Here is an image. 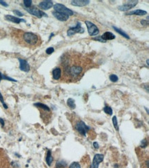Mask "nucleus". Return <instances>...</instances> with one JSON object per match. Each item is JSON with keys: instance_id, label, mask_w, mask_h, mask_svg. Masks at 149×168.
<instances>
[{"instance_id": "nucleus-31", "label": "nucleus", "mask_w": 149, "mask_h": 168, "mask_svg": "<svg viewBox=\"0 0 149 168\" xmlns=\"http://www.w3.org/2000/svg\"><path fill=\"white\" fill-rule=\"evenodd\" d=\"M146 145H147V140L146 139H143L141 141L140 146L141 148H144L146 147Z\"/></svg>"}, {"instance_id": "nucleus-24", "label": "nucleus", "mask_w": 149, "mask_h": 168, "mask_svg": "<svg viewBox=\"0 0 149 168\" xmlns=\"http://www.w3.org/2000/svg\"><path fill=\"white\" fill-rule=\"evenodd\" d=\"M103 110L106 114H107L109 116H111L113 115V110H112L111 107L110 106H104V107L103 108Z\"/></svg>"}, {"instance_id": "nucleus-19", "label": "nucleus", "mask_w": 149, "mask_h": 168, "mask_svg": "<svg viewBox=\"0 0 149 168\" xmlns=\"http://www.w3.org/2000/svg\"><path fill=\"white\" fill-rule=\"evenodd\" d=\"M53 160H54V159H53L52 155V152H51L50 150H47L46 157V164L49 167H50V166L52 165V164Z\"/></svg>"}, {"instance_id": "nucleus-15", "label": "nucleus", "mask_w": 149, "mask_h": 168, "mask_svg": "<svg viewBox=\"0 0 149 168\" xmlns=\"http://www.w3.org/2000/svg\"><path fill=\"white\" fill-rule=\"evenodd\" d=\"M100 37H101V38L103 39L104 41H106V42H107V41H108V40H113V39H114L116 38L115 35L113 34L112 33H111V32H105V33H104L103 35H102V36H100Z\"/></svg>"}, {"instance_id": "nucleus-23", "label": "nucleus", "mask_w": 149, "mask_h": 168, "mask_svg": "<svg viewBox=\"0 0 149 168\" xmlns=\"http://www.w3.org/2000/svg\"><path fill=\"white\" fill-rule=\"evenodd\" d=\"M112 123L113 125V127H115L116 131H119V126H118V119L116 116H113L112 118Z\"/></svg>"}, {"instance_id": "nucleus-18", "label": "nucleus", "mask_w": 149, "mask_h": 168, "mask_svg": "<svg viewBox=\"0 0 149 168\" xmlns=\"http://www.w3.org/2000/svg\"><path fill=\"white\" fill-rule=\"evenodd\" d=\"M146 14H147V12L143 10H140V9H137L135 10H132L126 13L127 15H145Z\"/></svg>"}, {"instance_id": "nucleus-42", "label": "nucleus", "mask_w": 149, "mask_h": 168, "mask_svg": "<svg viewBox=\"0 0 149 168\" xmlns=\"http://www.w3.org/2000/svg\"><path fill=\"white\" fill-rule=\"evenodd\" d=\"M145 110H146V112H147V113L149 114V110H148V108H146V107H145Z\"/></svg>"}, {"instance_id": "nucleus-40", "label": "nucleus", "mask_w": 149, "mask_h": 168, "mask_svg": "<svg viewBox=\"0 0 149 168\" xmlns=\"http://www.w3.org/2000/svg\"><path fill=\"white\" fill-rule=\"evenodd\" d=\"M119 168V165H118V164L114 165V168Z\"/></svg>"}, {"instance_id": "nucleus-12", "label": "nucleus", "mask_w": 149, "mask_h": 168, "mask_svg": "<svg viewBox=\"0 0 149 168\" xmlns=\"http://www.w3.org/2000/svg\"><path fill=\"white\" fill-rule=\"evenodd\" d=\"M39 6L43 10H49L53 6V1L50 0H45L40 2L39 4Z\"/></svg>"}, {"instance_id": "nucleus-35", "label": "nucleus", "mask_w": 149, "mask_h": 168, "mask_svg": "<svg viewBox=\"0 0 149 168\" xmlns=\"http://www.w3.org/2000/svg\"><path fill=\"white\" fill-rule=\"evenodd\" d=\"M0 4L2 5L4 7H8V4H7L5 1H2V0H0Z\"/></svg>"}, {"instance_id": "nucleus-20", "label": "nucleus", "mask_w": 149, "mask_h": 168, "mask_svg": "<svg viewBox=\"0 0 149 168\" xmlns=\"http://www.w3.org/2000/svg\"><path fill=\"white\" fill-rule=\"evenodd\" d=\"M113 28L115 30H116V32L118 33H119L120 35H122V37H125L126 39H130V37H129V36H128V35L126 34V33H124V30H121L120 28H117V27H116V26H113Z\"/></svg>"}, {"instance_id": "nucleus-37", "label": "nucleus", "mask_w": 149, "mask_h": 168, "mask_svg": "<svg viewBox=\"0 0 149 168\" xmlns=\"http://www.w3.org/2000/svg\"><path fill=\"white\" fill-rule=\"evenodd\" d=\"M0 124H1V127H4L5 125L4 120L3 119H1V118H0Z\"/></svg>"}, {"instance_id": "nucleus-34", "label": "nucleus", "mask_w": 149, "mask_h": 168, "mask_svg": "<svg viewBox=\"0 0 149 168\" xmlns=\"http://www.w3.org/2000/svg\"><path fill=\"white\" fill-rule=\"evenodd\" d=\"M140 23L143 26H148L149 25V21L146 20V19H142V20H141Z\"/></svg>"}, {"instance_id": "nucleus-1", "label": "nucleus", "mask_w": 149, "mask_h": 168, "mask_svg": "<svg viewBox=\"0 0 149 168\" xmlns=\"http://www.w3.org/2000/svg\"><path fill=\"white\" fill-rule=\"evenodd\" d=\"M17 34H15L19 43L22 45L27 47H37L41 43L40 37L37 35L31 32H24L21 30H17Z\"/></svg>"}, {"instance_id": "nucleus-3", "label": "nucleus", "mask_w": 149, "mask_h": 168, "mask_svg": "<svg viewBox=\"0 0 149 168\" xmlns=\"http://www.w3.org/2000/svg\"><path fill=\"white\" fill-rule=\"evenodd\" d=\"M74 127L76 130L83 136H85L87 132L90 130V127L88 126L82 120H78V121H76L74 125Z\"/></svg>"}, {"instance_id": "nucleus-9", "label": "nucleus", "mask_w": 149, "mask_h": 168, "mask_svg": "<svg viewBox=\"0 0 149 168\" xmlns=\"http://www.w3.org/2000/svg\"><path fill=\"white\" fill-rule=\"evenodd\" d=\"M104 156L102 154H96L94 156L91 165V168H98L100 163H102L104 160Z\"/></svg>"}, {"instance_id": "nucleus-14", "label": "nucleus", "mask_w": 149, "mask_h": 168, "mask_svg": "<svg viewBox=\"0 0 149 168\" xmlns=\"http://www.w3.org/2000/svg\"><path fill=\"white\" fill-rule=\"evenodd\" d=\"M89 3H90L89 0H74V1H71V4L74 6L83 7L87 6Z\"/></svg>"}, {"instance_id": "nucleus-5", "label": "nucleus", "mask_w": 149, "mask_h": 168, "mask_svg": "<svg viewBox=\"0 0 149 168\" xmlns=\"http://www.w3.org/2000/svg\"><path fill=\"white\" fill-rule=\"evenodd\" d=\"M85 24L87 26L88 33L90 36H97L99 34V29L94 23L89 21H85Z\"/></svg>"}, {"instance_id": "nucleus-21", "label": "nucleus", "mask_w": 149, "mask_h": 168, "mask_svg": "<svg viewBox=\"0 0 149 168\" xmlns=\"http://www.w3.org/2000/svg\"><path fill=\"white\" fill-rule=\"evenodd\" d=\"M67 163L63 160H58L56 163V165H55V168H65V167H67Z\"/></svg>"}, {"instance_id": "nucleus-2", "label": "nucleus", "mask_w": 149, "mask_h": 168, "mask_svg": "<svg viewBox=\"0 0 149 168\" xmlns=\"http://www.w3.org/2000/svg\"><path fill=\"white\" fill-rule=\"evenodd\" d=\"M63 70L65 77H67L71 80H76L80 78V76L83 74L84 68L76 61L74 63H70L67 62L65 63Z\"/></svg>"}, {"instance_id": "nucleus-8", "label": "nucleus", "mask_w": 149, "mask_h": 168, "mask_svg": "<svg viewBox=\"0 0 149 168\" xmlns=\"http://www.w3.org/2000/svg\"><path fill=\"white\" fill-rule=\"evenodd\" d=\"M137 3H138V1H137V0H135H135H131V1H127L126 4L118 6V10H120V11L125 12V11H127V10L131 9V8H134L137 4Z\"/></svg>"}, {"instance_id": "nucleus-4", "label": "nucleus", "mask_w": 149, "mask_h": 168, "mask_svg": "<svg viewBox=\"0 0 149 168\" xmlns=\"http://www.w3.org/2000/svg\"><path fill=\"white\" fill-rule=\"evenodd\" d=\"M54 11L65 14V15H68L69 17L74 15V11L71 10L70 8H67L66 6L63 4H56L55 5H54Z\"/></svg>"}, {"instance_id": "nucleus-10", "label": "nucleus", "mask_w": 149, "mask_h": 168, "mask_svg": "<svg viewBox=\"0 0 149 168\" xmlns=\"http://www.w3.org/2000/svg\"><path fill=\"white\" fill-rule=\"evenodd\" d=\"M18 60L19 62V69L25 72H28L30 69L28 62L25 59H23L21 58H18Z\"/></svg>"}, {"instance_id": "nucleus-11", "label": "nucleus", "mask_w": 149, "mask_h": 168, "mask_svg": "<svg viewBox=\"0 0 149 168\" xmlns=\"http://www.w3.org/2000/svg\"><path fill=\"white\" fill-rule=\"evenodd\" d=\"M5 19L7 21H9L15 23V24H20L21 22H24V23L26 22V21L25 19H20V18L14 17L13 15H5Z\"/></svg>"}, {"instance_id": "nucleus-7", "label": "nucleus", "mask_w": 149, "mask_h": 168, "mask_svg": "<svg viewBox=\"0 0 149 168\" xmlns=\"http://www.w3.org/2000/svg\"><path fill=\"white\" fill-rule=\"evenodd\" d=\"M25 9L28 13L34 16L37 17L38 18H42L43 17H47V14H46L43 11H42L41 10H39V8H36L34 6L28 8H25Z\"/></svg>"}, {"instance_id": "nucleus-29", "label": "nucleus", "mask_w": 149, "mask_h": 168, "mask_svg": "<svg viewBox=\"0 0 149 168\" xmlns=\"http://www.w3.org/2000/svg\"><path fill=\"white\" fill-rule=\"evenodd\" d=\"M2 79H4V80H8V81H14V82H17V80L14 79L13 78H10L8 76L5 75V74H2Z\"/></svg>"}, {"instance_id": "nucleus-27", "label": "nucleus", "mask_w": 149, "mask_h": 168, "mask_svg": "<svg viewBox=\"0 0 149 168\" xmlns=\"http://www.w3.org/2000/svg\"><path fill=\"white\" fill-rule=\"evenodd\" d=\"M109 79L111 80V81L115 83L118 81V77L116 74H111L109 76Z\"/></svg>"}, {"instance_id": "nucleus-16", "label": "nucleus", "mask_w": 149, "mask_h": 168, "mask_svg": "<svg viewBox=\"0 0 149 168\" xmlns=\"http://www.w3.org/2000/svg\"><path fill=\"white\" fill-rule=\"evenodd\" d=\"M34 106L35 107H37L39 109H40V110L45 111L46 112H48V113H50V108L47 106H46V104H43V103H42L38 102L34 103Z\"/></svg>"}, {"instance_id": "nucleus-33", "label": "nucleus", "mask_w": 149, "mask_h": 168, "mask_svg": "<svg viewBox=\"0 0 149 168\" xmlns=\"http://www.w3.org/2000/svg\"><path fill=\"white\" fill-rule=\"evenodd\" d=\"M93 39H94V40H95V41H100V42H103V43H105V42H106V41H104L103 39L101 38V37H100V36H98V37H95V38H94Z\"/></svg>"}, {"instance_id": "nucleus-26", "label": "nucleus", "mask_w": 149, "mask_h": 168, "mask_svg": "<svg viewBox=\"0 0 149 168\" xmlns=\"http://www.w3.org/2000/svg\"><path fill=\"white\" fill-rule=\"evenodd\" d=\"M32 0H24V4L25 6V8H30L32 6Z\"/></svg>"}, {"instance_id": "nucleus-17", "label": "nucleus", "mask_w": 149, "mask_h": 168, "mask_svg": "<svg viewBox=\"0 0 149 168\" xmlns=\"http://www.w3.org/2000/svg\"><path fill=\"white\" fill-rule=\"evenodd\" d=\"M61 73L62 71L60 68H55L54 70H52V76L54 80H58L61 77Z\"/></svg>"}, {"instance_id": "nucleus-41", "label": "nucleus", "mask_w": 149, "mask_h": 168, "mask_svg": "<svg viewBox=\"0 0 149 168\" xmlns=\"http://www.w3.org/2000/svg\"><path fill=\"white\" fill-rule=\"evenodd\" d=\"M146 64H147V66H149V59H147V60H146Z\"/></svg>"}, {"instance_id": "nucleus-28", "label": "nucleus", "mask_w": 149, "mask_h": 168, "mask_svg": "<svg viewBox=\"0 0 149 168\" xmlns=\"http://www.w3.org/2000/svg\"><path fill=\"white\" fill-rule=\"evenodd\" d=\"M0 102L2 103V105H3V106H4V107L5 109H8V106L6 104V103L4 102V97H3V95L1 94V92H0Z\"/></svg>"}, {"instance_id": "nucleus-36", "label": "nucleus", "mask_w": 149, "mask_h": 168, "mask_svg": "<svg viewBox=\"0 0 149 168\" xmlns=\"http://www.w3.org/2000/svg\"><path fill=\"white\" fill-rule=\"evenodd\" d=\"M93 145H94V148L96 149V150H98V149L99 148V144H98V142H94V143H93Z\"/></svg>"}, {"instance_id": "nucleus-32", "label": "nucleus", "mask_w": 149, "mask_h": 168, "mask_svg": "<svg viewBox=\"0 0 149 168\" xmlns=\"http://www.w3.org/2000/svg\"><path fill=\"white\" fill-rule=\"evenodd\" d=\"M13 12L15 14V15H18V16L19 17H23L24 16V14L22 13L21 12H20V11H19V10H13Z\"/></svg>"}, {"instance_id": "nucleus-22", "label": "nucleus", "mask_w": 149, "mask_h": 168, "mask_svg": "<svg viewBox=\"0 0 149 168\" xmlns=\"http://www.w3.org/2000/svg\"><path fill=\"white\" fill-rule=\"evenodd\" d=\"M67 104L69 106V107H70L71 109H75L76 108V103H75V100L71 98H69L67 99Z\"/></svg>"}, {"instance_id": "nucleus-25", "label": "nucleus", "mask_w": 149, "mask_h": 168, "mask_svg": "<svg viewBox=\"0 0 149 168\" xmlns=\"http://www.w3.org/2000/svg\"><path fill=\"white\" fill-rule=\"evenodd\" d=\"M69 168H81V165L78 162H73L69 166Z\"/></svg>"}, {"instance_id": "nucleus-30", "label": "nucleus", "mask_w": 149, "mask_h": 168, "mask_svg": "<svg viewBox=\"0 0 149 168\" xmlns=\"http://www.w3.org/2000/svg\"><path fill=\"white\" fill-rule=\"evenodd\" d=\"M54 52V48L53 47H49L48 48H47L46 50V53L47 54H51Z\"/></svg>"}, {"instance_id": "nucleus-39", "label": "nucleus", "mask_w": 149, "mask_h": 168, "mask_svg": "<svg viewBox=\"0 0 149 168\" xmlns=\"http://www.w3.org/2000/svg\"><path fill=\"white\" fill-rule=\"evenodd\" d=\"M54 33H52V34H51V35H50V38H49V40H50V39H51V38H52V37H53V36H54Z\"/></svg>"}, {"instance_id": "nucleus-38", "label": "nucleus", "mask_w": 149, "mask_h": 168, "mask_svg": "<svg viewBox=\"0 0 149 168\" xmlns=\"http://www.w3.org/2000/svg\"><path fill=\"white\" fill-rule=\"evenodd\" d=\"M2 74H3L0 72V82H1V81L2 80Z\"/></svg>"}, {"instance_id": "nucleus-13", "label": "nucleus", "mask_w": 149, "mask_h": 168, "mask_svg": "<svg viewBox=\"0 0 149 168\" xmlns=\"http://www.w3.org/2000/svg\"><path fill=\"white\" fill-rule=\"evenodd\" d=\"M52 15L53 16L58 20L61 21H66L69 19V16L63 14V13H60V12H57L56 11H53L52 12Z\"/></svg>"}, {"instance_id": "nucleus-6", "label": "nucleus", "mask_w": 149, "mask_h": 168, "mask_svg": "<svg viewBox=\"0 0 149 168\" xmlns=\"http://www.w3.org/2000/svg\"><path fill=\"white\" fill-rule=\"evenodd\" d=\"M84 32H85V30H84V28L82 27L80 22L77 21L76 26L75 27H71L70 28L68 29V30L67 32V36L71 37V36H73V35H76V33H80V34H82Z\"/></svg>"}]
</instances>
